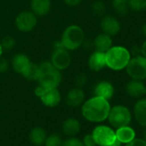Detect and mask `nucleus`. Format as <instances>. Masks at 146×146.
Wrapping results in <instances>:
<instances>
[{"label":"nucleus","instance_id":"nucleus-1","mask_svg":"<svg viewBox=\"0 0 146 146\" xmlns=\"http://www.w3.org/2000/svg\"><path fill=\"white\" fill-rule=\"evenodd\" d=\"M110 108L111 107L108 100L95 96L84 103L82 115L88 121L102 122L108 119Z\"/></svg>","mask_w":146,"mask_h":146},{"label":"nucleus","instance_id":"nucleus-2","mask_svg":"<svg viewBox=\"0 0 146 146\" xmlns=\"http://www.w3.org/2000/svg\"><path fill=\"white\" fill-rule=\"evenodd\" d=\"M105 58L106 66L113 70L119 71L125 69L131 58V55L130 51L125 46H112L105 52Z\"/></svg>","mask_w":146,"mask_h":146},{"label":"nucleus","instance_id":"nucleus-3","mask_svg":"<svg viewBox=\"0 0 146 146\" xmlns=\"http://www.w3.org/2000/svg\"><path fill=\"white\" fill-rule=\"evenodd\" d=\"M38 81L40 85L45 89L58 88L61 82L60 71L55 68L51 62L45 61L39 64Z\"/></svg>","mask_w":146,"mask_h":146},{"label":"nucleus","instance_id":"nucleus-4","mask_svg":"<svg viewBox=\"0 0 146 146\" xmlns=\"http://www.w3.org/2000/svg\"><path fill=\"white\" fill-rule=\"evenodd\" d=\"M85 38L84 29L78 25L68 26L63 32L61 36V42L65 49L73 51L79 48Z\"/></svg>","mask_w":146,"mask_h":146},{"label":"nucleus","instance_id":"nucleus-5","mask_svg":"<svg viewBox=\"0 0 146 146\" xmlns=\"http://www.w3.org/2000/svg\"><path fill=\"white\" fill-rule=\"evenodd\" d=\"M128 77L135 80L146 79V57L143 55L133 56L131 58L125 67Z\"/></svg>","mask_w":146,"mask_h":146},{"label":"nucleus","instance_id":"nucleus-6","mask_svg":"<svg viewBox=\"0 0 146 146\" xmlns=\"http://www.w3.org/2000/svg\"><path fill=\"white\" fill-rule=\"evenodd\" d=\"M108 118L112 126L119 128L129 125L131 119V114L126 107L122 105H116L110 108Z\"/></svg>","mask_w":146,"mask_h":146},{"label":"nucleus","instance_id":"nucleus-7","mask_svg":"<svg viewBox=\"0 0 146 146\" xmlns=\"http://www.w3.org/2000/svg\"><path fill=\"white\" fill-rule=\"evenodd\" d=\"M92 136L99 146H110L116 139L114 131L107 125H98L92 132Z\"/></svg>","mask_w":146,"mask_h":146},{"label":"nucleus","instance_id":"nucleus-8","mask_svg":"<svg viewBox=\"0 0 146 146\" xmlns=\"http://www.w3.org/2000/svg\"><path fill=\"white\" fill-rule=\"evenodd\" d=\"M37 24L36 15L31 11L21 12L16 18V25L22 32L32 31Z\"/></svg>","mask_w":146,"mask_h":146},{"label":"nucleus","instance_id":"nucleus-9","mask_svg":"<svg viewBox=\"0 0 146 146\" xmlns=\"http://www.w3.org/2000/svg\"><path fill=\"white\" fill-rule=\"evenodd\" d=\"M71 62L70 55L67 49L65 48H58L54 49L51 57L52 64L59 70L67 69Z\"/></svg>","mask_w":146,"mask_h":146},{"label":"nucleus","instance_id":"nucleus-10","mask_svg":"<svg viewBox=\"0 0 146 146\" xmlns=\"http://www.w3.org/2000/svg\"><path fill=\"white\" fill-rule=\"evenodd\" d=\"M101 28L103 33L110 36H114L119 33L121 26L116 17L108 15L102 17L101 21Z\"/></svg>","mask_w":146,"mask_h":146},{"label":"nucleus","instance_id":"nucleus-11","mask_svg":"<svg viewBox=\"0 0 146 146\" xmlns=\"http://www.w3.org/2000/svg\"><path fill=\"white\" fill-rule=\"evenodd\" d=\"M40 99L45 106L49 108H54L59 104L61 101V96L57 88L46 89Z\"/></svg>","mask_w":146,"mask_h":146},{"label":"nucleus","instance_id":"nucleus-12","mask_svg":"<svg viewBox=\"0 0 146 146\" xmlns=\"http://www.w3.org/2000/svg\"><path fill=\"white\" fill-rule=\"evenodd\" d=\"M125 90L129 96L132 98H141L144 96L145 86L142 81L131 79L125 84Z\"/></svg>","mask_w":146,"mask_h":146},{"label":"nucleus","instance_id":"nucleus-13","mask_svg":"<svg viewBox=\"0 0 146 146\" xmlns=\"http://www.w3.org/2000/svg\"><path fill=\"white\" fill-rule=\"evenodd\" d=\"M85 98V94L81 88H74L70 90L65 98L66 104L69 107L76 108L83 104Z\"/></svg>","mask_w":146,"mask_h":146},{"label":"nucleus","instance_id":"nucleus-14","mask_svg":"<svg viewBox=\"0 0 146 146\" xmlns=\"http://www.w3.org/2000/svg\"><path fill=\"white\" fill-rule=\"evenodd\" d=\"M94 93L96 96H100L108 101L113 97L114 94V88L110 82L102 81L96 85Z\"/></svg>","mask_w":146,"mask_h":146},{"label":"nucleus","instance_id":"nucleus-15","mask_svg":"<svg viewBox=\"0 0 146 146\" xmlns=\"http://www.w3.org/2000/svg\"><path fill=\"white\" fill-rule=\"evenodd\" d=\"M89 67L93 71H100L106 66V58L105 52L96 51L94 52L88 61Z\"/></svg>","mask_w":146,"mask_h":146},{"label":"nucleus","instance_id":"nucleus-16","mask_svg":"<svg viewBox=\"0 0 146 146\" xmlns=\"http://www.w3.org/2000/svg\"><path fill=\"white\" fill-rule=\"evenodd\" d=\"M133 112L137 122L142 126H146V98H142L136 102Z\"/></svg>","mask_w":146,"mask_h":146},{"label":"nucleus","instance_id":"nucleus-17","mask_svg":"<svg viewBox=\"0 0 146 146\" xmlns=\"http://www.w3.org/2000/svg\"><path fill=\"white\" fill-rule=\"evenodd\" d=\"M113 44V40L110 35L102 33L98 35L96 39L94 40V46L96 48V51L106 52Z\"/></svg>","mask_w":146,"mask_h":146},{"label":"nucleus","instance_id":"nucleus-18","mask_svg":"<svg viewBox=\"0 0 146 146\" xmlns=\"http://www.w3.org/2000/svg\"><path fill=\"white\" fill-rule=\"evenodd\" d=\"M31 8L36 16H46L51 9V0H32Z\"/></svg>","mask_w":146,"mask_h":146},{"label":"nucleus","instance_id":"nucleus-19","mask_svg":"<svg viewBox=\"0 0 146 146\" xmlns=\"http://www.w3.org/2000/svg\"><path fill=\"white\" fill-rule=\"evenodd\" d=\"M80 123L75 118H69L65 119L62 125L63 132L67 136H75L80 131Z\"/></svg>","mask_w":146,"mask_h":146},{"label":"nucleus","instance_id":"nucleus-20","mask_svg":"<svg viewBox=\"0 0 146 146\" xmlns=\"http://www.w3.org/2000/svg\"><path fill=\"white\" fill-rule=\"evenodd\" d=\"M115 135H116V138L121 143H127L135 138L136 133L131 127L125 125L118 128L115 132Z\"/></svg>","mask_w":146,"mask_h":146},{"label":"nucleus","instance_id":"nucleus-21","mask_svg":"<svg viewBox=\"0 0 146 146\" xmlns=\"http://www.w3.org/2000/svg\"><path fill=\"white\" fill-rule=\"evenodd\" d=\"M29 62L30 60L27 55L23 53H18L12 59V67L16 72L22 74L23 70L28 66V64H29Z\"/></svg>","mask_w":146,"mask_h":146},{"label":"nucleus","instance_id":"nucleus-22","mask_svg":"<svg viewBox=\"0 0 146 146\" xmlns=\"http://www.w3.org/2000/svg\"><path fill=\"white\" fill-rule=\"evenodd\" d=\"M46 138V131L40 128V127H35L33 128L29 134V139L31 143L36 146L42 145L45 143V140Z\"/></svg>","mask_w":146,"mask_h":146},{"label":"nucleus","instance_id":"nucleus-23","mask_svg":"<svg viewBox=\"0 0 146 146\" xmlns=\"http://www.w3.org/2000/svg\"><path fill=\"white\" fill-rule=\"evenodd\" d=\"M22 75L28 80L34 81L38 80L39 78V64L30 61L26 69L23 70Z\"/></svg>","mask_w":146,"mask_h":146},{"label":"nucleus","instance_id":"nucleus-24","mask_svg":"<svg viewBox=\"0 0 146 146\" xmlns=\"http://www.w3.org/2000/svg\"><path fill=\"white\" fill-rule=\"evenodd\" d=\"M112 5L115 12L121 17L126 16L130 11L128 0H112Z\"/></svg>","mask_w":146,"mask_h":146},{"label":"nucleus","instance_id":"nucleus-25","mask_svg":"<svg viewBox=\"0 0 146 146\" xmlns=\"http://www.w3.org/2000/svg\"><path fill=\"white\" fill-rule=\"evenodd\" d=\"M128 5L131 11L140 12L146 10V0H128Z\"/></svg>","mask_w":146,"mask_h":146},{"label":"nucleus","instance_id":"nucleus-26","mask_svg":"<svg viewBox=\"0 0 146 146\" xmlns=\"http://www.w3.org/2000/svg\"><path fill=\"white\" fill-rule=\"evenodd\" d=\"M46 146H61L62 139L58 134H52L45 140Z\"/></svg>","mask_w":146,"mask_h":146},{"label":"nucleus","instance_id":"nucleus-27","mask_svg":"<svg viewBox=\"0 0 146 146\" xmlns=\"http://www.w3.org/2000/svg\"><path fill=\"white\" fill-rule=\"evenodd\" d=\"M92 11L94 15L102 17L106 12V6L102 1H96L92 5Z\"/></svg>","mask_w":146,"mask_h":146},{"label":"nucleus","instance_id":"nucleus-28","mask_svg":"<svg viewBox=\"0 0 146 146\" xmlns=\"http://www.w3.org/2000/svg\"><path fill=\"white\" fill-rule=\"evenodd\" d=\"M16 44V40L14 38H12L11 36H6L3 39L2 42H1V45L3 46L4 49H6V50H11L14 46Z\"/></svg>","mask_w":146,"mask_h":146},{"label":"nucleus","instance_id":"nucleus-29","mask_svg":"<svg viewBox=\"0 0 146 146\" xmlns=\"http://www.w3.org/2000/svg\"><path fill=\"white\" fill-rule=\"evenodd\" d=\"M61 146H84V143L76 137H70L66 139L64 143H62Z\"/></svg>","mask_w":146,"mask_h":146},{"label":"nucleus","instance_id":"nucleus-30","mask_svg":"<svg viewBox=\"0 0 146 146\" xmlns=\"http://www.w3.org/2000/svg\"><path fill=\"white\" fill-rule=\"evenodd\" d=\"M88 82V77L84 73H81L78 76H77L76 78V84L78 85V88H82L84 87Z\"/></svg>","mask_w":146,"mask_h":146},{"label":"nucleus","instance_id":"nucleus-31","mask_svg":"<svg viewBox=\"0 0 146 146\" xmlns=\"http://www.w3.org/2000/svg\"><path fill=\"white\" fill-rule=\"evenodd\" d=\"M84 146H96V143L92 136V134H87L84 137V141H83Z\"/></svg>","mask_w":146,"mask_h":146},{"label":"nucleus","instance_id":"nucleus-32","mask_svg":"<svg viewBox=\"0 0 146 146\" xmlns=\"http://www.w3.org/2000/svg\"><path fill=\"white\" fill-rule=\"evenodd\" d=\"M125 144V146H146V141L141 138H134Z\"/></svg>","mask_w":146,"mask_h":146},{"label":"nucleus","instance_id":"nucleus-33","mask_svg":"<svg viewBox=\"0 0 146 146\" xmlns=\"http://www.w3.org/2000/svg\"><path fill=\"white\" fill-rule=\"evenodd\" d=\"M9 68V64L5 58H0V73L5 72Z\"/></svg>","mask_w":146,"mask_h":146},{"label":"nucleus","instance_id":"nucleus-34","mask_svg":"<svg viewBox=\"0 0 146 146\" xmlns=\"http://www.w3.org/2000/svg\"><path fill=\"white\" fill-rule=\"evenodd\" d=\"M64 1L69 6H76L82 2V0H64Z\"/></svg>","mask_w":146,"mask_h":146},{"label":"nucleus","instance_id":"nucleus-35","mask_svg":"<svg viewBox=\"0 0 146 146\" xmlns=\"http://www.w3.org/2000/svg\"><path fill=\"white\" fill-rule=\"evenodd\" d=\"M131 52V57H133V56H137V55H141V49H140L139 46H133V47L131 48V52Z\"/></svg>","mask_w":146,"mask_h":146},{"label":"nucleus","instance_id":"nucleus-36","mask_svg":"<svg viewBox=\"0 0 146 146\" xmlns=\"http://www.w3.org/2000/svg\"><path fill=\"white\" fill-rule=\"evenodd\" d=\"M45 88L44 87H42L41 85H39L35 90V94L38 96V97H40L41 96H42V94L44 93V91H45Z\"/></svg>","mask_w":146,"mask_h":146},{"label":"nucleus","instance_id":"nucleus-37","mask_svg":"<svg viewBox=\"0 0 146 146\" xmlns=\"http://www.w3.org/2000/svg\"><path fill=\"white\" fill-rule=\"evenodd\" d=\"M140 49H141V55L146 57V40H144V42L142 44Z\"/></svg>","mask_w":146,"mask_h":146},{"label":"nucleus","instance_id":"nucleus-38","mask_svg":"<svg viewBox=\"0 0 146 146\" xmlns=\"http://www.w3.org/2000/svg\"><path fill=\"white\" fill-rule=\"evenodd\" d=\"M120 145H121V143H120V142L116 138V139H115V141H114V142H113L110 146H120Z\"/></svg>","mask_w":146,"mask_h":146},{"label":"nucleus","instance_id":"nucleus-39","mask_svg":"<svg viewBox=\"0 0 146 146\" xmlns=\"http://www.w3.org/2000/svg\"><path fill=\"white\" fill-rule=\"evenodd\" d=\"M3 52H4V48L1 45V43H0V58H1L2 54H3Z\"/></svg>","mask_w":146,"mask_h":146},{"label":"nucleus","instance_id":"nucleus-40","mask_svg":"<svg viewBox=\"0 0 146 146\" xmlns=\"http://www.w3.org/2000/svg\"><path fill=\"white\" fill-rule=\"evenodd\" d=\"M143 34L146 35V23L144 24V26H143Z\"/></svg>","mask_w":146,"mask_h":146},{"label":"nucleus","instance_id":"nucleus-41","mask_svg":"<svg viewBox=\"0 0 146 146\" xmlns=\"http://www.w3.org/2000/svg\"><path fill=\"white\" fill-rule=\"evenodd\" d=\"M144 140L146 141V130H145V131H144Z\"/></svg>","mask_w":146,"mask_h":146},{"label":"nucleus","instance_id":"nucleus-42","mask_svg":"<svg viewBox=\"0 0 146 146\" xmlns=\"http://www.w3.org/2000/svg\"><path fill=\"white\" fill-rule=\"evenodd\" d=\"M144 96H146V86H145V90H144Z\"/></svg>","mask_w":146,"mask_h":146}]
</instances>
